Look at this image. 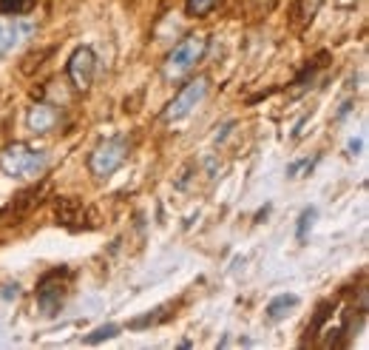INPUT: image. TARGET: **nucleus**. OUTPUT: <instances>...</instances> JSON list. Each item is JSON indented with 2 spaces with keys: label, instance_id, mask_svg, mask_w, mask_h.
<instances>
[{
  "label": "nucleus",
  "instance_id": "obj_9",
  "mask_svg": "<svg viewBox=\"0 0 369 350\" xmlns=\"http://www.w3.org/2000/svg\"><path fill=\"white\" fill-rule=\"evenodd\" d=\"M37 305L43 316H57V311L63 308V288L60 285H48V279H43L40 291H37Z\"/></svg>",
  "mask_w": 369,
  "mask_h": 350
},
{
  "label": "nucleus",
  "instance_id": "obj_17",
  "mask_svg": "<svg viewBox=\"0 0 369 350\" xmlns=\"http://www.w3.org/2000/svg\"><path fill=\"white\" fill-rule=\"evenodd\" d=\"M17 294H20V285H17V282H14V285H6V291H3L6 299H14Z\"/></svg>",
  "mask_w": 369,
  "mask_h": 350
},
{
  "label": "nucleus",
  "instance_id": "obj_13",
  "mask_svg": "<svg viewBox=\"0 0 369 350\" xmlns=\"http://www.w3.org/2000/svg\"><path fill=\"white\" fill-rule=\"evenodd\" d=\"M216 3H219V0H187V3H184V14H187V17H204V14L213 11Z\"/></svg>",
  "mask_w": 369,
  "mask_h": 350
},
{
  "label": "nucleus",
  "instance_id": "obj_10",
  "mask_svg": "<svg viewBox=\"0 0 369 350\" xmlns=\"http://www.w3.org/2000/svg\"><path fill=\"white\" fill-rule=\"evenodd\" d=\"M316 220H318V208L316 205H307L301 214H298V228H296V240L304 242L310 237V231L316 228Z\"/></svg>",
  "mask_w": 369,
  "mask_h": 350
},
{
  "label": "nucleus",
  "instance_id": "obj_6",
  "mask_svg": "<svg viewBox=\"0 0 369 350\" xmlns=\"http://www.w3.org/2000/svg\"><path fill=\"white\" fill-rule=\"evenodd\" d=\"M34 31V23L31 20H0V57H9L14 48H20Z\"/></svg>",
  "mask_w": 369,
  "mask_h": 350
},
{
  "label": "nucleus",
  "instance_id": "obj_11",
  "mask_svg": "<svg viewBox=\"0 0 369 350\" xmlns=\"http://www.w3.org/2000/svg\"><path fill=\"white\" fill-rule=\"evenodd\" d=\"M120 325H114V322H108V325H100V328H94L83 342L85 345H97V342H103V339H114V336H120Z\"/></svg>",
  "mask_w": 369,
  "mask_h": 350
},
{
  "label": "nucleus",
  "instance_id": "obj_14",
  "mask_svg": "<svg viewBox=\"0 0 369 350\" xmlns=\"http://www.w3.org/2000/svg\"><path fill=\"white\" fill-rule=\"evenodd\" d=\"M316 163H318V157H304V160H298V163H290L287 165V177L290 180H298V177H304V174H310L313 168H316Z\"/></svg>",
  "mask_w": 369,
  "mask_h": 350
},
{
  "label": "nucleus",
  "instance_id": "obj_2",
  "mask_svg": "<svg viewBox=\"0 0 369 350\" xmlns=\"http://www.w3.org/2000/svg\"><path fill=\"white\" fill-rule=\"evenodd\" d=\"M204 51H207V37H204V34H187L184 40H180V43L171 48V54H168V60H165V66H162L165 80H168V83L182 80L190 68H196V63L204 57Z\"/></svg>",
  "mask_w": 369,
  "mask_h": 350
},
{
  "label": "nucleus",
  "instance_id": "obj_16",
  "mask_svg": "<svg viewBox=\"0 0 369 350\" xmlns=\"http://www.w3.org/2000/svg\"><path fill=\"white\" fill-rule=\"evenodd\" d=\"M361 148H364V140H361V137H358V140H350L347 154H350V157H355V154H361Z\"/></svg>",
  "mask_w": 369,
  "mask_h": 350
},
{
  "label": "nucleus",
  "instance_id": "obj_5",
  "mask_svg": "<svg viewBox=\"0 0 369 350\" xmlns=\"http://www.w3.org/2000/svg\"><path fill=\"white\" fill-rule=\"evenodd\" d=\"M94 71H97V54L91 46H80L74 48L71 60H68V80L77 91H85L94 83Z\"/></svg>",
  "mask_w": 369,
  "mask_h": 350
},
{
  "label": "nucleus",
  "instance_id": "obj_15",
  "mask_svg": "<svg viewBox=\"0 0 369 350\" xmlns=\"http://www.w3.org/2000/svg\"><path fill=\"white\" fill-rule=\"evenodd\" d=\"M28 6H31V0H0L3 14H23Z\"/></svg>",
  "mask_w": 369,
  "mask_h": 350
},
{
  "label": "nucleus",
  "instance_id": "obj_3",
  "mask_svg": "<svg viewBox=\"0 0 369 350\" xmlns=\"http://www.w3.org/2000/svg\"><path fill=\"white\" fill-rule=\"evenodd\" d=\"M128 157V137L117 134V137H108V140H100L88 157V171L97 177V180H105L111 177Z\"/></svg>",
  "mask_w": 369,
  "mask_h": 350
},
{
  "label": "nucleus",
  "instance_id": "obj_1",
  "mask_svg": "<svg viewBox=\"0 0 369 350\" xmlns=\"http://www.w3.org/2000/svg\"><path fill=\"white\" fill-rule=\"evenodd\" d=\"M48 165V157L43 148H34V145H26V143H14L3 151L0 157V168L6 177L11 180H31V177H40Z\"/></svg>",
  "mask_w": 369,
  "mask_h": 350
},
{
  "label": "nucleus",
  "instance_id": "obj_7",
  "mask_svg": "<svg viewBox=\"0 0 369 350\" xmlns=\"http://www.w3.org/2000/svg\"><path fill=\"white\" fill-rule=\"evenodd\" d=\"M57 108L54 105H48V103H34L31 108H28V114H26V125H28V131H34V134H46V131H51L54 125H57Z\"/></svg>",
  "mask_w": 369,
  "mask_h": 350
},
{
  "label": "nucleus",
  "instance_id": "obj_4",
  "mask_svg": "<svg viewBox=\"0 0 369 350\" xmlns=\"http://www.w3.org/2000/svg\"><path fill=\"white\" fill-rule=\"evenodd\" d=\"M207 88H210V83H207V77H196V80H190L187 86H184L182 91L165 105V111H162V120L165 123H177V120H184L190 111H196V105L207 97Z\"/></svg>",
  "mask_w": 369,
  "mask_h": 350
},
{
  "label": "nucleus",
  "instance_id": "obj_12",
  "mask_svg": "<svg viewBox=\"0 0 369 350\" xmlns=\"http://www.w3.org/2000/svg\"><path fill=\"white\" fill-rule=\"evenodd\" d=\"M168 316V305H162V308H157V311H151V314H145V316H137V319H131L128 322V328H148V325H157V322H162Z\"/></svg>",
  "mask_w": 369,
  "mask_h": 350
},
{
  "label": "nucleus",
  "instance_id": "obj_8",
  "mask_svg": "<svg viewBox=\"0 0 369 350\" xmlns=\"http://www.w3.org/2000/svg\"><path fill=\"white\" fill-rule=\"evenodd\" d=\"M298 305H301V297H298V294H279V297H273V299L267 302L264 316H267L270 322H281V319H287Z\"/></svg>",
  "mask_w": 369,
  "mask_h": 350
}]
</instances>
